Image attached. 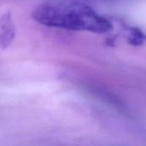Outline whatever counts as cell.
Wrapping results in <instances>:
<instances>
[{"instance_id": "1", "label": "cell", "mask_w": 146, "mask_h": 146, "mask_svg": "<svg viewBox=\"0 0 146 146\" xmlns=\"http://www.w3.org/2000/svg\"><path fill=\"white\" fill-rule=\"evenodd\" d=\"M32 17L40 25L64 30L106 33L113 29L106 17L78 1L56 0L40 3L33 9Z\"/></svg>"}, {"instance_id": "2", "label": "cell", "mask_w": 146, "mask_h": 146, "mask_svg": "<svg viewBox=\"0 0 146 146\" xmlns=\"http://www.w3.org/2000/svg\"><path fill=\"white\" fill-rule=\"evenodd\" d=\"M15 36V27L10 13L0 17V50L8 48Z\"/></svg>"}, {"instance_id": "3", "label": "cell", "mask_w": 146, "mask_h": 146, "mask_svg": "<svg viewBox=\"0 0 146 146\" xmlns=\"http://www.w3.org/2000/svg\"><path fill=\"white\" fill-rule=\"evenodd\" d=\"M128 42L133 45L139 46L146 43V34L139 28H132L128 37Z\"/></svg>"}]
</instances>
